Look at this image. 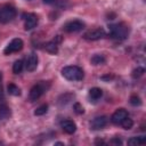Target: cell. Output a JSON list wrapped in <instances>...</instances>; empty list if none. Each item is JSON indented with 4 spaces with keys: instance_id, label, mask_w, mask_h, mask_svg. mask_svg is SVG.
<instances>
[{
    "instance_id": "cell-9",
    "label": "cell",
    "mask_w": 146,
    "mask_h": 146,
    "mask_svg": "<svg viewBox=\"0 0 146 146\" xmlns=\"http://www.w3.org/2000/svg\"><path fill=\"white\" fill-rule=\"evenodd\" d=\"M38 63H39L38 55L34 54V52H31V54L27 56L26 62H25L26 71H29V72H33V71H35L36 67H38Z\"/></svg>"
},
{
    "instance_id": "cell-19",
    "label": "cell",
    "mask_w": 146,
    "mask_h": 146,
    "mask_svg": "<svg viewBox=\"0 0 146 146\" xmlns=\"http://www.w3.org/2000/svg\"><path fill=\"white\" fill-rule=\"evenodd\" d=\"M23 66H24V63H23L22 59L16 60V62L14 63V65H13V72H14L15 74H19V73L22 72V70H23Z\"/></svg>"
},
{
    "instance_id": "cell-16",
    "label": "cell",
    "mask_w": 146,
    "mask_h": 146,
    "mask_svg": "<svg viewBox=\"0 0 146 146\" xmlns=\"http://www.w3.org/2000/svg\"><path fill=\"white\" fill-rule=\"evenodd\" d=\"M10 116V110L7 105L1 104L0 105V120H5Z\"/></svg>"
},
{
    "instance_id": "cell-21",
    "label": "cell",
    "mask_w": 146,
    "mask_h": 146,
    "mask_svg": "<svg viewBox=\"0 0 146 146\" xmlns=\"http://www.w3.org/2000/svg\"><path fill=\"white\" fill-rule=\"evenodd\" d=\"M47 111H48V105H47V104H42V105H40V106L34 111V115H36V116L43 115V114L47 113Z\"/></svg>"
},
{
    "instance_id": "cell-12",
    "label": "cell",
    "mask_w": 146,
    "mask_h": 146,
    "mask_svg": "<svg viewBox=\"0 0 146 146\" xmlns=\"http://www.w3.org/2000/svg\"><path fill=\"white\" fill-rule=\"evenodd\" d=\"M60 127H62V129L66 133H70V135L74 133L76 131V124L72 120H64V121H62L60 122Z\"/></svg>"
},
{
    "instance_id": "cell-10",
    "label": "cell",
    "mask_w": 146,
    "mask_h": 146,
    "mask_svg": "<svg viewBox=\"0 0 146 146\" xmlns=\"http://www.w3.org/2000/svg\"><path fill=\"white\" fill-rule=\"evenodd\" d=\"M129 116V113H128V111L127 110H124V108H119V110H116L113 114H112V116H111V121L114 123V124H120L125 117H128Z\"/></svg>"
},
{
    "instance_id": "cell-20",
    "label": "cell",
    "mask_w": 146,
    "mask_h": 146,
    "mask_svg": "<svg viewBox=\"0 0 146 146\" xmlns=\"http://www.w3.org/2000/svg\"><path fill=\"white\" fill-rule=\"evenodd\" d=\"M120 125H121L123 129L129 130V129H131V128H132V125H133V121L128 116V117H125V119L120 123Z\"/></svg>"
},
{
    "instance_id": "cell-2",
    "label": "cell",
    "mask_w": 146,
    "mask_h": 146,
    "mask_svg": "<svg viewBox=\"0 0 146 146\" xmlns=\"http://www.w3.org/2000/svg\"><path fill=\"white\" fill-rule=\"evenodd\" d=\"M62 75L68 81H80L83 79V71L76 65L65 66L62 70Z\"/></svg>"
},
{
    "instance_id": "cell-14",
    "label": "cell",
    "mask_w": 146,
    "mask_h": 146,
    "mask_svg": "<svg viewBox=\"0 0 146 146\" xmlns=\"http://www.w3.org/2000/svg\"><path fill=\"white\" fill-rule=\"evenodd\" d=\"M146 143V137L145 136H138V137H131L128 139V145H144Z\"/></svg>"
},
{
    "instance_id": "cell-26",
    "label": "cell",
    "mask_w": 146,
    "mask_h": 146,
    "mask_svg": "<svg viewBox=\"0 0 146 146\" xmlns=\"http://www.w3.org/2000/svg\"><path fill=\"white\" fill-rule=\"evenodd\" d=\"M44 3H47V5H50V3H54L56 0H42Z\"/></svg>"
},
{
    "instance_id": "cell-22",
    "label": "cell",
    "mask_w": 146,
    "mask_h": 146,
    "mask_svg": "<svg viewBox=\"0 0 146 146\" xmlns=\"http://www.w3.org/2000/svg\"><path fill=\"white\" fill-rule=\"evenodd\" d=\"M144 73H145V68H144V67H141V66H138L137 68H135V70L132 71L131 76H132L133 79H138V78H140Z\"/></svg>"
},
{
    "instance_id": "cell-28",
    "label": "cell",
    "mask_w": 146,
    "mask_h": 146,
    "mask_svg": "<svg viewBox=\"0 0 146 146\" xmlns=\"http://www.w3.org/2000/svg\"><path fill=\"white\" fill-rule=\"evenodd\" d=\"M1 80H2V73L0 72V89H1Z\"/></svg>"
},
{
    "instance_id": "cell-17",
    "label": "cell",
    "mask_w": 146,
    "mask_h": 146,
    "mask_svg": "<svg viewBox=\"0 0 146 146\" xmlns=\"http://www.w3.org/2000/svg\"><path fill=\"white\" fill-rule=\"evenodd\" d=\"M7 90H8L9 95H13V96H19L21 95V89L14 83H9L7 86Z\"/></svg>"
},
{
    "instance_id": "cell-1",
    "label": "cell",
    "mask_w": 146,
    "mask_h": 146,
    "mask_svg": "<svg viewBox=\"0 0 146 146\" xmlns=\"http://www.w3.org/2000/svg\"><path fill=\"white\" fill-rule=\"evenodd\" d=\"M129 34V26L125 23H116L110 26V36L115 40H124Z\"/></svg>"
},
{
    "instance_id": "cell-6",
    "label": "cell",
    "mask_w": 146,
    "mask_h": 146,
    "mask_svg": "<svg viewBox=\"0 0 146 146\" xmlns=\"http://www.w3.org/2000/svg\"><path fill=\"white\" fill-rule=\"evenodd\" d=\"M83 29H84V23L79 19L70 21L64 25V31L68 33H76V32L82 31Z\"/></svg>"
},
{
    "instance_id": "cell-23",
    "label": "cell",
    "mask_w": 146,
    "mask_h": 146,
    "mask_svg": "<svg viewBox=\"0 0 146 146\" xmlns=\"http://www.w3.org/2000/svg\"><path fill=\"white\" fill-rule=\"evenodd\" d=\"M130 104L132 106H140L141 105V99L137 96V95H132L130 97Z\"/></svg>"
},
{
    "instance_id": "cell-15",
    "label": "cell",
    "mask_w": 146,
    "mask_h": 146,
    "mask_svg": "<svg viewBox=\"0 0 146 146\" xmlns=\"http://www.w3.org/2000/svg\"><path fill=\"white\" fill-rule=\"evenodd\" d=\"M44 49L50 54H57L58 52V44L56 40H52L44 44Z\"/></svg>"
},
{
    "instance_id": "cell-3",
    "label": "cell",
    "mask_w": 146,
    "mask_h": 146,
    "mask_svg": "<svg viewBox=\"0 0 146 146\" xmlns=\"http://www.w3.org/2000/svg\"><path fill=\"white\" fill-rule=\"evenodd\" d=\"M49 88H50V82L49 81H40L39 83L34 84L30 90V95H29L30 100L34 102V100L39 99Z\"/></svg>"
},
{
    "instance_id": "cell-8",
    "label": "cell",
    "mask_w": 146,
    "mask_h": 146,
    "mask_svg": "<svg viewBox=\"0 0 146 146\" xmlns=\"http://www.w3.org/2000/svg\"><path fill=\"white\" fill-rule=\"evenodd\" d=\"M24 29L26 31H30L32 29H34L36 25H38V22H39V18L35 14L33 13H29L24 16Z\"/></svg>"
},
{
    "instance_id": "cell-25",
    "label": "cell",
    "mask_w": 146,
    "mask_h": 146,
    "mask_svg": "<svg viewBox=\"0 0 146 146\" xmlns=\"http://www.w3.org/2000/svg\"><path fill=\"white\" fill-rule=\"evenodd\" d=\"M110 144H112V145H121L122 144V140L119 137H114V138H112L110 140Z\"/></svg>"
},
{
    "instance_id": "cell-7",
    "label": "cell",
    "mask_w": 146,
    "mask_h": 146,
    "mask_svg": "<svg viewBox=\"0 0 146 146\" xmlns=\"http://www.w3.org/2000/svg\"><path fill=\"white\" fill-rule=\"evenodd\" d=\"M105 35H106L105 30L102 29V27H97V29L89 30L88 32H86L83 34V38L86 40H89V41H96V40H99V39L104 38Z\"/></svg>"
},
{
    "instance_id": "cell-27",
    "label": "cell",
    "mask_w": 146,
    "mask_h": 146,
    "mask_svg": "<svg viewBox=\"0 0 146 146\" xmlns=\"http://www.w3.org/2000/svg\"><path fill=\"white\" fill-rule=\"evenodd\" d=\"M96 144H104V140H96Z\"/></svg>"
},
{
    "instance_id": "cell-5",
    "label": "cell",
    "mask_w": 146,
    "mask_h": 146,
    "mask_svg": "<svg viewBox=\"0 0 146 146\" xmlns=\"http://www.w3.org/2000/svg\"><path fill=\"white\" fill-rule=\"evenodd\" d=\"M23 46H24L23 40L19 39V38H15L3 49V54L5 55H10V54H14V52H18L23 49Z\"/></svg>"
},
{
    "instance_id": "cell-11",
    "label": "cell",
    "mask_w": 146,
    "mask_h": 146,
    "mask_svg": "<svg viewBox=\"0 0 146 146\" xmlns=\"http://www.w3.org/2000/svg\"><path fill=\"white\" fill-rule=\"evenodd\" d=\"M108 122L107 116L105 115H100V116H96L95 119H92V121L90 122V129L92 130H99L103 129Z\"/></svg>"
},
{
    "instance_id": "cell-13",
    "label": "cell",
    "mask_w": 146,
    "mask_h": 146,
    "mask_svg": "<svg viewBox=\"0 0 146 146\" xmlns=\"http://www.w3.org/2000/svg\"><path fill=\"white\" fill-rule=\"evenodd\" d=\"M88 96H89L90 100H92V102H96V100H98V99H99V98L103 96V90H102L100 88L94 87V88H91V89L89 90V94H88Z\"/></svg>"
},
{
    "instance_id": "cell-24",
    "label": "cell",
    "mask_w": 146,
    "mask_h": 146,
    "mask_svg": "<svg viewBox=\"0 0 146 146\" xmlns=\"http://www.w3.org/2000/svg\"><path fill=\"white\" fill-rule=\"evenodd\" d=\"M73 108H74V112H75L76 114H82V113L84 112V110H83L82 105H81V104H79V103H75V104H74V106H73Z\"/></svg>"
},
{
    "instance_id": "cell-18",
    "label": "cell",
    "mask_w": 146,
    "mask_h": 146,
    "mask_svg": "<svg viewBox=\"0 0 146 146\" xmlns=\"http://www.w3.org/2000/svg\"><path fill=\"white\" fill-rule=\"evenodd\" d=\"M105 57L104 55H100V54H96L91 57V63L94 65H100V64H104L105 63Z\"/></svg>"
},
{
    "instance_id": "cell-4",
    "label": "cell",
    "mask_w": 146,
    "mask_h": 146,
    "mask_svg": "<svg viewBox=\"0 0 146 146\" xmlns=\"http://www.w3.org/2000/svg\"><path fill=\"white\" fill-rule=\"evenodd\" d=\"M17 15L15 7L11 5H2L0 6V23L6 24L11 22Z\"/></svg>"
}]
</instances>
